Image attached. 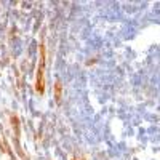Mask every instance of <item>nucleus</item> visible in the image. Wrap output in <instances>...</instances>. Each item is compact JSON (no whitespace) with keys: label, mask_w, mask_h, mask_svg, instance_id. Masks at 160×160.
<instances>
[{"label":"nucleus","mask_w":160,"mask_h":160,"mask_svg":"<svg viewBox=\"0 0 160 160\" xmlns=\"http://www.w3.org/2000/svg\"><path fill=\"white\" fill-rule=\"evenodd\" d=\"M45 47L40 45V62H38V69H37V77H35V90L38 95H43L45 91Z\"/></svg>","instance_id":"f257e3e1"},{"label":"nucleus","mask_w":160,"mask_h":160,"mask_svg":"<svg viewBox=\"0 0 160 160\" xmlns=\"http://www.w3.org/2000/svg\"><path fill=\"white\" fill-rule=\"evenodd\" d=\"M61 91H62V85H61V82H56L55 83V98H56V101L61 99Z\"/></svg>","instance_id":"f03ea898"},{"label":"nucleus","mask_w":160,"mask_h":160,"mask_svg":"<svg viewBox=\"0 0 160 160\" xmlns=\"http://www.w3.org/2000/svg\"><path fill=\"white\" fill-rule=\"evenodd\" d=\"M72 160H82V158H72Z\"/></svg>","instance_id":"7ed1b4c3"}]
</instances>
